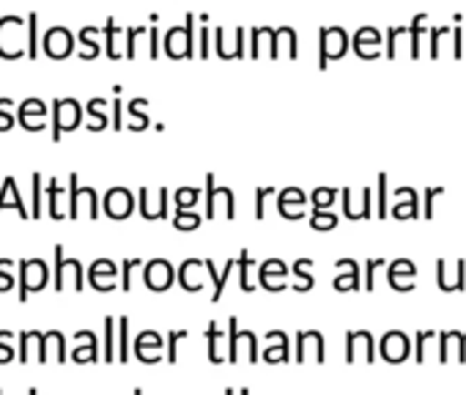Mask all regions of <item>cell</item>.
<instances>
[{
  "instance_id": "cell-1",
  "label": "cell",
  "mask_w": 466,
  "mask_h": 395,
  "mask_svg": "<svg viewBox=\"0 0 466 395\" xmlns=\"http://www.w3.org/2000/svg\"><path fill=\"white\" fill-rule=\"evenodd\" d=\"M47 264L34 258V261H20V302L31 297V291H42L47 283Z\"/></svg>"
},
{
  "instance_id": "cell-2",
  "label": "cell",
  "mask_w": 466,
  "mask_h": 395,
  "mask_svg": "<svg viewBox=\"0 0 466 395\" xmlns=\"http://www.w3.org/2000/svg\"><path fill=\"white\" fill-rule=\"evenodd\" d=\"M66 280L75 291H83V267L77 258H64V248H56V291L66 289Z\"/></svg>"
},
{
  "instance_id": "cell-3",
  "label": "cell",
  "mask_w": 466,
  "mask_h": 395,
  "mask_svg": "<svg viewBox=\"0 0 466 395\" xmlns=\"http://www.w3.org/2000/svg\"><path fill=\"white\" fill-rule=\"evenodd\" d=\"M53 140H61L66 129H75L80 124V102L77 99H56L53 102Z\"/></svg>"
},
{
  "instance_id": "cell-4",
  "label": "cell",
  "mask_w": 466,
  "mask_h": 395,
  "mask_svg": "<svg viewBox=\"0 0 466 395\" xmlns=\"http://www.w3.org/2000/svg\"><path fill=\"white\" fill-rule=\"evenodd\" d=\"M319 66L324 69L329 58H340L346 53V45H349V36L343 28H321L319 31Z\"/></svg>"
},
{
  "instance_id": "cell-5",
  "label": "cell",
  "mask_w": 466,
  "mask_h": 395,
  "mask_svg": "<svg viewBox=\"0 0 466 395\" xmlns=\"http://www.w3.org/2000/svg\"><path fill=\"white\" fill-rule=\"evenodd\" d=\"M184 20H187L184 28H170L167 31L165 45H167L170 56H192V20H195V15H187Z\"/></svg>"
},
{
  "instance_id": "cell-6",
  "label": "cell",
  "mask_w": 466,
  "mask_h": 395,
  "mask_svg": "<svg viewBox=\"0 0 466 395\" xmlns=\"http://www.w3.org/2000/svg\"><path fill=\"white\" fill-rule=\"evenodd\" d=\"M173 283V269L165 258H154L146 264V286L151 291H167Z\"/></svg>"
},
{
  "instance_id": "cell-7",
  "label": "cell",
  "mask_w": 466,
  "mask_h": 395,
  "mask_svg": "<svg viewBox=\"0 0 466 395\" xmlns=\"http://www.w3.org/2000/svg\"><path fill=\"white\" fill-rule=\"evenodd\" d=\"M12 23H15V15L0 17V56H4V58H17L23 53V47H20V42H23L20 39L23 25L15 28V34H9L12 31Z\"/></svg>"
},
{
  "instance_id": "cell-8",
  "label": "cell",
  "mask_w": 466,
  "mask_h": 395,
  "mask_svg": "<svg viewBox=\"0 0 466 395\" xmlns=\"http://www.w3.org/2000/svg\"><path fill=\"white\" fill-rule=\"evenodd\" d=\"M132 209V192L127 187H110L105 195V212L110 218H127Z\"/></svg>"
},
{
  "instance_id": "cell-9",
  "label": "cell",
  "mask_w": 466,
  "mask_h": 395,
  "mask_svg": "<svg viewBox=\"0 0 466 395\" xmlns=\"http://www.w3.org/2000/svg\"><path fill=\"white\" fill-rule=\"evenodd\" d=\"M72 45H75L72 34H69L66 28H61V25H56V28H50V31L45 34V50H47L50 56H56V58L66 56V53L72 50Z\"/></svg>"
},
{
  "instance_id": "cell-10",
  "label": "cell",
  "mask_w": 466,
  "mask_h": 395,
  "mask_svg": "<svg viewBox=\"0 0 466 395\" xmlns=\"http://www.w3.org/2000/svg\"><path fill=\"white\" fill-rule=\"evenodd\" d=\"M162 338L157 335V332H140L137 335V346H135V354H137V360H143V362H157L162 354Z\"/></svg>"
},
{
  "instance_id": "cell-11",
  "label": "cell",
  "mask_w": 466,
  "mask_h": 395,
  "mask_svg": "<svg viewBox=\"0 0 466 395\" xmlns=\"http://www.w3.org/2000/svg\"><path fill=\"white\" fill-rule=\"evenodd\" d=\"M6 207H17V209H20V215L28 220V209H25V201H23L20 192H17L15 178H6V181H4V189H0V212H4Z\"/></svg>"
},
{
  "instance_id": "cell-12",
  "label": "cell",
  "mask_w": 466,
  "mask_h": 395,
  "mask_svg": "<svg viewBox=\"0 0 466 395\" xmlns=\"http://www.w3.org/2000/svg\"><path fill=\"white\" fill-rule=\"evenodd\" d=\"M381 354H384V360H392V362L403 360V357L409 354V343H406V338H403L400 332L387 335V338H384V343H381Z\"/></svg>"
},
{
  "instance_id": "cell-13",
  "label": "cell",
  "mask_w": 466,
  "mask_h": 395,
  "mask_svg": "<svg viewBox=\"0 0 466 395\" xmlns=\"http://www.w3.org/2000/svg\"><path fill=\"white\" fill-rule=\"evenodd\" d=\"M373 45H381L379 31H373V28H362V31H357V36H354V47H357V53H360L362 58L376 56Z\"/></svg>"
},
{
  "instance_id": "cell-14",
  "label": "cell",
  "mask_w": 466,
  "mask_h": 395,
  "mask_svg": "<svg viewBox=\"0 0 466 395\" xmlns=\"http://www.w3.org/2000/svg\"><path fill=\"white\" fill-rule=\"evenodd\" d=\"M203 267H206V272H208V275H211V280H214V297H211V299L217 302V299L222 297V291H225V283H228V275H230V269H233V267H237V261H228V264L222 267V275L217 272V267H214V261H208V258L203 261Z\"/></svg>"
},
{
  "instance_id": "cell-15",
  "label": "cell",
  "mask_w": 466,
  "mask_h": 395,
  "mask_svg": "<svg viewBox=\"0 0 466 395\" xmlns=\"http://www.w3.org/2000/svg\"><path fill=\"white\" fill-rule=\"evenodd\" d=\"M343 261H346V267H349V275L335 280V289H338V291H349V289H357V286H360V267H357L351 258H343Z\"/></svg>"
},
{
  "instance_id": "cell-16",
  "label": "cell",
  "mask_w": 466,
  "mask_h": 395,
  "mask_svg": "<svg viewBox=\"0 0 466 395\" xmlns=\"http://www.w3.org/2000/svg\"><path fill=\"white\" fill-rule=\"evenodd\" d=\"M206 335H208V360H211V362H222V360H225V357L219 354V346H222V329H217V324H208Z\"/></svg>"
},
{
  "instance_id": "cell-17",
  "label": "cell",
  "mask_w": 466,
  "mask_h": 395,
  "mask_svg": "<svg viewBox=\"0 0 466 395\" xmlns=\"http://www.w3.org/2000/svg\"><path fill=\"white\" fill-rule=\"evenodd\" d=\"M200 198V189L198 187H184V189H176V209H187V207H192L195 201Z\"/></svg>"
},
{
  "instance_id": "cell-18",
  "label": "cell",
  "mask_w": 466,
  "mask_h": 395,
  "mask_svg": "<svg viewBox=\"0 0 466 395\" xmlns=\"http://www.w3.org/2000/svg\"><path fill=\"white\" fill-rule=\"evenodd\" d=\"M148 189H140V209H143V215L148 218V220H154V212L148 209V195H146ZM167 189H162V198H159V207H157V218H165V204H167Z\"/></svg>"
},
{
  "instance_id": "cell-19",
  "label": "cell",
  "mask_w": 466,
  "mask_h": 395,
  "mask_svg": "<svg viewBox=\"0 0 466 395\" xmlns=\"http://www.w3.org/2000/svg\"><path fill=\"white\" fill-rule=\"evenodd\" d=\"M47 113V105L42 99H25L20 102V121H25L28 116H45Z\"/></svg>"
},
{
  "instance_id": "cell-20",
  "label": "cell",
  "mask_w": 466,
  "mask_h": 395,
  "mask_svg": "<svg viewBox=\"0 0 466 395\" xmlns=\"http://www.w3.org/2000/svg\"><path fill=\"white\" fill-rule=\"evenodd\" d=\"M118 327H121V343H118L116 360L118 362H127L129 360V321L127 319H118Z\"/></svg>"
},
{
  "instance_id": "cell-21",
  "label": "cell",
  "mask_w": 466,
  "mask_h": 395,
  "mask_svg": "<svg viewBox=\"0 0 466 395\" xmlns=\"http://www.w3.org/2000/svg\"><path fill=\"white\" fill-rule=\"evenodd\" d=\"M230 327V351H228V362H237L239 360V324L237 319H228Z\"/></svg>"
},
{
  "instance_id": "cell-22",
  "label": "cell",
  "mask_w": 466,
  "mask_h": 395,
  "mask_svg": "<svg viewBox=\"0 0 466 395\" xmlns=\"http://www.w3.org/2000/svg\"><path fill=\"white\" fill-rule=\"evenodd\" d=\"M113 327H116V321H113V316H107L105 319V354H102L105 362H113L116 360V351H113Z\"/></svg>"
},
{
  "instance_id": "cell-23",
  "label": "cell",
  "mask_w": 466,
  "mask_h": 395,
  "mask_svg": "<svg viewBox=\"0 0 466 395\" xmlns=\"http://www.w3.org/2000/svg\"><path fill=\"white\" fill-rule=\"evenodd\" d=\"M239 272H242V280H239V286H242V291H253V286H250V253L248 250H242V256H239Z\"/></svg>"
},
{
  "instance_id": "cell-24",
  "label": "cell",
  "mask_w": 466,
  "mask_h": 395,
  "mask_svg": "<svg viewBox=\"0 0 466 395\" xmlns=\"http://www.w3.org/2000/svg\"><path fill=\"white\" fill-rule=\"evenodd\" d=\"M206 220H211L214 218V201H217V189H214V176L208 173L206 176Z\"/></svg>"
},
{
  "instance_id": "cell-25",
  "label": "cell",
  "mask_w": 466,
  "mask_h": 395,
  "mask_svg": "<svg viewBox=\"0 0 466 395\" xmlns=\"http://www.w3.org/2000/svg\"><path fill=\"white\" fill-rule=\"evenodd\" d=\"M173 226H176V228H181V231H187V228L200 226V218H198V215H187V212L176 209V220H173Z\"/></svg>"
},
{
  "instance_id": "cell-26",
  "label": "cell",
  "mask_w": 466,
  "mask_h": 395,
  "mask_svg": "<svg viewBox=\"0 0 466 395\" xmlns=\"http://www.w3.org/2000/svg\"><path fill=\"white\" fill-rule=\"evenodd\" d=\"M91 278H99V275H107V278H113L116 280V264L113 261H107V258H99L94 267H91V272H88Z\"/></svg>"
},
{
  "instance_id": "cell-27",
  "label": "cell",
  "mask_w": 466,
  "mask_h": 395,
  "mask_svg": "<svg viewBox=\"0 0 466 395\" xmlns=\"http://www.w3.org/2000/svg\"><path fill=\"white\" fill-rule=\"evenodd\" d=\"M36 20H39L36 12H31V15H28V56H31V58L39 53V50H36Z\"/></svg>"
},
{
  "instance_id": "cell-28",
  "label": "cell",
  "mask_w": 466,
  "mask_h": 395,
  "mask_svg": "<svg viewBox=\"0 0 466 395\" xmlns=\"http://www.w3.org/2000/svg\"><path fill=\"white\" fill-rule=\"evenodd\" d=\"M75 360H77V362H86V360L96 362V360H99V346H96V340H94L91 346H80V349L75 351Z\"/></svg>"
},
{
  "instance_id": "cell-29",
  "label": "cell",
  "mask_w": 466,
  "mask_h": 395,
  "mask_svg": "<svg viewBox=\"0 0 466 395\" xmlns=\"http://www.w3.org/2000/svg\"><path fill=\"white\" fill-rule=\"evenodd\" d=\"M105 105H107V99H94V102H88V113L94 116V127H96V129L105 127V116H102V110H99V107H105Z\"/></svg>"
},
{
  "instance_id": "cell-30",
  "label": "cell",
  "mask_w": 466,
  "mask_h": 395,
  "mask_svg": "<svg viewBox=\"0 0 466 395\" xmlns=\"http://www.w3.org/2000/svg\"><path fill=\"white\" fill-rule=\"evenodd\" d=\"M42 215V173H34V218Z\"/></svg>"
},
{
  "instance_id": "cell-31",
  "label": "cell",
  "mask_w": 466,
  "mask_h": 395,
  "mask_svg": "<svg viewBox=\"0 0 466 395\" xmlns=\"http://www.w3.org/2000/svg\"><path fill=\"white\" fill-rule=\"evenodd\" d=\"M116 34H118V28L113 25V17L107 20V25H105V36H107V56L110 58H116L118 56V50H116Z\"/></svg>"
},
{
  "instance_id": "cell-32",
  "label": "cell",
  "mask_w": 466,
  "mask_h": 395,
  "mask_svg": "<svg viewBox=\"0 0 466 395\" xmlns=\"http://www.w3.org/2000/svg\"><path fill=\"white\" fill-rule=\"evenodd\" d=\"M335 223H338L335 215H327V212H321V209L313 212V226H316V228H335Z\"/></svg>"
},
{
  "instance_id": "cell-33",
  "label": "cell",
  "mask_w": 466,
  "mask_h": 395,
  "mask_svg": "<svg viewBox=\"0 0 466 395\" xmlns=\"http://www.w3.org/2000/svg\"><path fill=\"white\" fill-rule=\"evenodd\" d=\"M332 198H335V189H316V192H313V204H316V209L332 204Z\"/></svg>"
},
{
  "instance_id": "cell-34",
  "label": "cell",
  "mask_w": 466,
  "mask_h": 395,
  "mask_svg": "<svg viewBox=\"0 0 466 395\" xmlns=\"http://www.w3.org/2000/svg\"><path fill=\"white\" fill-rule=\"evenodd\" d=\"M137 264H140L137 258H135V261H132V258L124 261V280H121V289H124V291L132 289V267H137Z\"/></svg>"
},
{
  "instance_id": "cell-35",
  "label": "cell",
  "mask_w": 466,
  "mask_h": 395,
  "mask_svg": "<svg viewBox=\"0 0 466 395\" xmlns=\"http://www.w3.org/2000/svg\"><path fill=\"white\" fill-rule=\"evenodd\" d=\"M178 338H187V329H178V332H173L167 338V362H176V343H178Z\"/></svg>"
},
{
  "instance_id": "cell-36",
  "label": "cell",
  "mask_w": 466,
  "mask_h": 395,
  "mask_svg": "<svg viewBox=\"0 0 466 395\" xmlns=\"http://www.w3.org/2000/svg\"><path fill=\"white\" fill-rule=\"evenodd\" d=\"M58 181L56 178H50V212H53V218H58Z\"/></svg>"
},
{
  "instance_id": "cell-37",
  "label": "cell",
  "mask_w": 466,
  "mask_h": 395,
  "mask_svg": "<svg viewBox=\"0 0 466 395\" xmlns=\"http://www.w3.org/2000/svg\"><path fill=\"white\" fill-rule=\"evenodd\" d=\"M267 192H272V189H269V187H267V189H264V187L256 189V218H258V220H264V198H267Z\"/></svg>"
},
{
  "instance_id": "cell-38",
  "label": "cell",
  "mask_w": 466,
  "mask_h": 395,
  "mask_svg": "<svg viewBox=\"0 0 466 395\" xmlns=\"http://www.w3.org/2000/svg\"><path fill=\"white\" fill-rule=\"evenodd\" d=\"M379 192H381V198H379V201H381V207H379V215L384 218V215H387V198H384V195H387V176H384V173L379 176Z\"/></svg>"
},
{
  "instance_id": "cell-39",
  "label": "cell",
  "mask_w": 466,
  "mask_h": 395,
  "mask_svg": "<svg viewBox=\"0 0 466 395\" xmlns=\"http://www.w3.org/2000/svg\"><path fill=\"white\" fill-rule=\"evenodd\" d=\"M441 192V187L439 189H425V218L431 220V215H433V195H439Z\"/></svg>"
},
{
  "instance_id": "cell-40",
  "label": "cell",
  "mask_w": 466,
  "mask_h": 395,
  "mask_svg": "<svg viewBox=\"0 0 466 395\" xmlns=\"http://www.w3.org/2000/svg\"><path fill=\"white\" fill-rule=\"evenodd\" d=\"M12 286H15L12 275H6V272H4V267H0V291H9Z\"/></svg>"
},
{
  "instance_id": "cell-41",
  "label": "cell",
  "mask_w": 466,
  "mask_h": 395,
  "mask_svg": "<svg viewBox=\"0 0 466 395\" xmlns=\"http://www.w3.org/2000/svg\"><path fill=\"white\" fill-rule=\"evenodd\" d=\"M159 31L157 28H151V58H157V53H159Z\"/></svg>"
},
{
  "instance_id": "cell-42",
  "label": "cell",
  "mask_w": 466,
  "mask_h": 395,
  "mask_svg": "<svg viewBox=\"0 0 466 395\" xmlns=\"http://www.w3.org/2000/svg\"><path fill=\"white\" fill-rule=\"evenodd\" d=\"M113 127H116V129L121 127V102H118V99L113 102Z\"/></svg>"
},
{
  "instance_id": "cell-43",
  "label": "cell",
  "mask_w": 466,
  "mask_h": 395,
  "mask_svg": "<svg viewBox=\"0 0 466 395\" xmlns=\"http://www.w3.org/2000/svg\"><path fill=\"white\" fill-rule=\"evenodd\" d=\"M28 395H39V392H36V387H31V390H28Z\"/></svg>"
},
{
  "instance_id": "cell-44",
  "label": "cell",
  "mask_w": 466,
  "mask_h": 395,
  "mask_svg": "<svg viewBox=\"0 0 466 395\" xmlns=\"http://www.w3.org/2000/svg\"><path fill=\"white\" fill-rule=\"evenodd\" d=\"M239 395H250V390L245 387V390H239Z\"/></svg>"
},
{
  "instance_id": "cell-45",
  "label": "cell",
  "mask_w": 466,
  "mask_h": 395,
  "mask_svg": "<svg viewBox=\"0 0 466 395\" xmlns=\"http://www.w3.org/2000/svg\"><path fill=\"white\" fill-rule=\"evenodd\" d=\"M135 395H143V390H140V387H137V390H135Z\"/></svg>"
},
{
  "instance_id": "cell-46",
  "label": "cell",
  "mask_w": 466,
  "mask_h": 395,
  "mask_svg": "<svg viewBox=\"0 0 466 395\" xmlns=\"http://www.w3.org/2000/svg\"><path fill=\"white\" fill-rule=\"evenodd\" d=\"M225 395H233V390H225Z\"/></svg>"
},
{
  "instance_id": "cell-47",
  "label": "cell",
  "mask_w": 466,
  "mask_h": 395,
  "mask_svg": "<svg viewBox=\"0 0 466 395\" xmlns=\"http://www.w3.org/2000/svg\"><path fill=\"white\" fill-rule=\"evenodd\" d=\"M0 395H4V392H0Z\"/></svg>"
}]
</instances>
